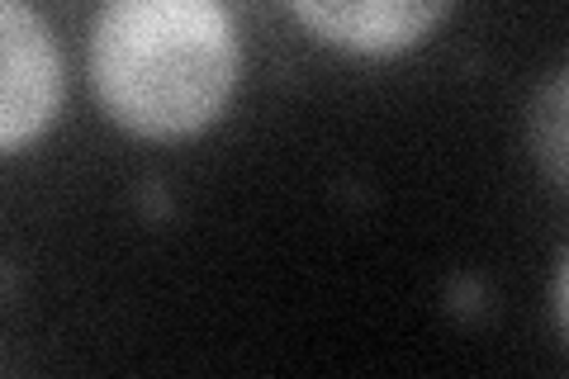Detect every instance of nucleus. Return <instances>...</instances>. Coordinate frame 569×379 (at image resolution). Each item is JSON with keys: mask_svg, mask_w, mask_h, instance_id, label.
I'll return each instance as SVG.
<instances>
[{"mask_svg": "<svg viewBox=\"0 0 569 379\" xmlns=\"http://www.w3.org/2000/svg\"><path fill=\"white\" fill-rule=\"evenodd\" d=\"M86 77L123 133L181 142L228 114L242 81V33L228 0H100Z\"/></svg>", "mask_w": 569, "mask_h": 379, "instance_id": "obj_1", "label": "nucleus"}, {"mask_svg": "<svg viewBox=\"0 0 569 379\" xmlns=\"http://www.w3.org/2000/svg\"><path fill=\"white\" fill-rule=\"evenodd\" d=\"M67 62L29 0H0V157L39 142L62 114Z\"/></svg>", "mask_w": 569, "mask_h": 379, "instance_id": "obj_2", "label": "nucleus"}, {"mask_svg": "<svg viewBox=\"0 0 569 379\" xmlns=\"http://www.w3.org/2000/svg\"><path fill=\"white\" fill-rule=\"evenodd\" d=\"M318 43L351 58H399L437 33L456 0H284Z\"/></svg>", "mask_w": 569, "mask_h": 379, "instance_id": "obj_3", "label": "nucleus"}, {"mask_svg": "<svg viewBox=\"0 0 569 379\" xmlns=\"http://www.w3.org/2000/svg\"><path fill=\"white\" fill-rule=\"evenodd\" d=\"M541 157L556 186H565V77L550 81L541 110Z\"/></svg>", "mask_w": 569, "mask_h": 379, "instance_id": "obj_4", "label": "nucleus"}]
</instances>
